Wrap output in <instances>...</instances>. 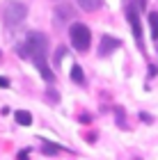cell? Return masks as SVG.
<instances>
[{
  "label": "cell",
  "mask_w": 158,
  "mask_h": 160,
  "mask_svg": "<svg viewBox=\"0 0 158 160\" xmlns=\"http://www.w3.org/2000/svg\"><path fill=\"white\" fill-rule=\"evenodd\" d=\"M25 50H28V57L34 62V67L39 69V73L41 78L46 80V82H53L55 76H53V71L48 69V62H46V55H48V39H46V34H41L37 30H32V32H28V39H25Z\"/></svg>",
  "instance_id": "6da1fadb"
},
{
  "label": "cell",
  "mask_w": 158,
  "mask_h": 160,
  "mask_svg": "<svg viewBox=\"0 0 158 160\" xmlns=\"http://www.w3.org/2000/svg\"><path fill=\"white\" fill-rule=\"evenodd\" d=\"M3 21H5V25H18V23H23L25 16H28V7L23 2H18V0H5L3 2Z\"/></svg>",
  "instance_id": "7a4b0ae2"
},
{
  "label": "cell",
  "mask_w": 158,
  "mask_h": 160,
  "mask_svg": "<svg viewBox=\"0 0 158 160\" xmlns=\"http://www.w3.org/2000/svg\"><path fill=\"white\" fill-rule=\"evenodd\" d=\"M69 37H71V43L78 53H87L89 50V43H92V32L85 23H74L69 28Z\"/></svg>",
  "instance_id": "3957f363"
},
{
  "label": "cell",
  "mask_w": 158,
  "mask_h": 160,
  "mask_svg": "<svg viewBox=\"0 0 158 160\" xmlns=\"http://www.w3.org/2000/svg\"><path fill=\"white\" fill-rule=\"evenodd\" d=\"M126 18L128 23H131V30H133V37L138 41V46L142 48V25H140V14H138V5L133 2V0H126Z\"/></svg>",
  "instance_id": "277c9868"
},
{
  "label": "cell",
  "mask_w": 158,
  "mask_h": 160,
  "mask_svg": "<svg viewBox=\"0 0 158 160\" xmlns=\"http://www.w3.org/2000/svg\"><path fill=\"white\" fill-rule=\"evenodd\" d=\"M121 46V41L119 39H115V37H110V34H103V39H101V46H99V55L101 57H105V55H110V53H115Z\"/></svg>",
  "instance_id": "5b68a950"
},
{
  "label": "cell",
  "mask_w": 158,
  "mask_h": 160,
  "mask_svg": "<svg viewBox=\"0 0 158 160\" xmlns=\"http://www.w3.org/2000/svg\"><path fill=\"white\" fill-rule=\"evenodd\" d=\"M55 18H57V23H69V18H74V7L71 5H57L55 7Z\"/></svg>",
  "instance_id": "8992f818"
},
{
  "label": "cell",
  "mask_w": 158,
  "mask_h": 160,
  "mask_svg": "<svg viewBox=\"0 0 158 160\" xmlns=\"http://www.w3.org/2000/svg\"><path fill=\"white\" fill-rule=\"evenodd\" d=\"M78 7L85 12H96V9H101V5H103V0H76Z\"/></svg>",
  "instance_id": "52a82bcc"
},
{
  "label": "cell",
  "mask_w": 158,
  "mask_h": 160,
  "mask_svg": "<svg viewBox=\"0 0 158 160\" xmlns=\"http://www.w3.org/2000/svg\"><path fill=\"white\" fill-rule=\"evenodd\" d=\"M14 119H16V123H21V126H30L32 123V114L28 110H16L14 112Z\"/></svg>",
  "instance_id": "ba28073f"
},
{
  "label": "cell",
  "mask_w": 158,
  "mask_h": 160,
  "mask_svg": "<svg viewBox=\"0 0 158 160\" xmlns=\"http://www.w3.org/2000/svg\"><path fill=\"white\" fill-rule=\"evenodd\" d=\"M149 30H151V37L158 41V12L149 14Z\"/></svg>",
  "instance_id": "9c48e42d"
},
{
  "label": "cell",
  "mask_w": 158,
  "mask_h": 160,
  "mask_svg": "<svg viewBox=\"0 0 158 160\" xmlns=\"http://www.w3.org/2000/svg\"><path fill=\"white\" fill-rule=\"evenodd\" d=\"M71 80H74V82H78V85H83V82H85L83 67H78V64H74V67H71Z\"/></svg>",
  "instance_id": "30bf717a"
},
{
  "label": "cell",
  "mask_w": 158,
  "mask_h": 160,
  "mask_svg": "<svg viewBox=\"0 0 158 160\" xmlns=\"http://www.w3.org/2000/svg\"><path fill=\"white\" fill-rule=\"evenodd\" d=\"M41 153L44 156H57L60 153V147H57V144H51V142H44L41 144Z\"/></svg>",
  "instance_id": "8fae6325"
},
{
  "label": "cell",
  "mask_w": 158,
  "mask_h": 160,
  "mask_svg": "<svg viewBox=\"0 0 158 160\" xmlns=\"http://www.w3.org/2000/svg\"><path fill=\"white\" fill-rule=\"evenodd\" d=\"M64 53H67V48H64V46L57 48V53H55V67H60V60L64 57Z\"/></svg>",
  "instance_id": "7c38bea8"
},
{
  "label": "cell",
  "mask_w": 158,
  "mask_h": 160,
  "mask_svg": "<svg viewBox=\"0 0 158 160\" xmlns=\"http://www.w3.org/2000/svg\"><path fill=\"white\" fill-rule=\"evenodd\" d=\"M117 123H119V126H124V114H121L119 108H117Z\"/></svg>",
  "instance_id": "4fadbf2b"
},
{
  "label": "cell",
  "mask_w": 158,
  "mask_h": 160,
  "mask_svg": "<svg viewBox=\"0 0 158 160\" xmlns=\"http://www.w3.org/2000/svg\"><path fill=\"white\" fill-rule=\"evenodd\" d=\"M0 87H9V80H7L5 76H0Z\"/></svg>",
  "instance_id": "5bb4252c"
}]
</instances>
